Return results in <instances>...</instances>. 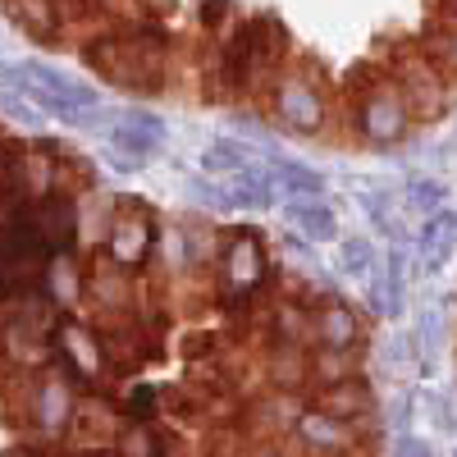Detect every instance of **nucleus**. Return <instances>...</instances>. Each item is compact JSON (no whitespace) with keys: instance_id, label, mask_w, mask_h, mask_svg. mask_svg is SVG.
<instances>
[{"instance_id":"1","label":"nucleus","mask_w":457,"mask_h":457,"mask_svg":"<svg viewBox=\"0 0 457 457\" xmlns=\"http://www.w3.org/2000/svg\"><path fill=\"white\" fill-rule=\"evenodd\" d=\"M79 55L114 92L161 96L174 73V32L165 28V19L114 14L110 23L83 32Z\"/></svg>"},{"instance_id":"2","label":"nucleus","mask_w":457,"mask_h":457,"mask_svg":"<svg viewBox=\"0 0 457 457\" xmlns=\"http://www.w3.org/2000/svg\"><path fill=\"white\" fill-rule=\"evenodd\" d=\"M348 124L361 146H398L411 133V105L385 64H357L348 83Z\"/></svg>"},{"instance_id":"3","label":"nucleus","mask_w":457,"mask_h":457,"mask_svg":"<svg viewBox=\"0 0 457 457\" xmlns=\"http://www.w3.org/2000/svg\"><path fill=\"white\" fill-rule=\"evenodd\" d=\"M211 275H215L220 307L224 312H247L252 302L261 297L265 279H270V247H265L261 228H252V224L220 228Z\"/></svg>"},{"instance_id":"4","label":"nucleus","mask_w":457,"mask_h":457,"mask_svg":"<svg viewBox=\"0 0 457 457\" xmlns=\"http://www.w3.org/2000/svg\"><path fill=\"white\" fill-rule=\"evenodd\" d=\"M270 114L284 133L320 137L329 129V73H325V64L312 55H302L297 64L288 60L270 83Z\"/></svg>"},{"instance_id":"5","label":"nucleus","mask_w":457,"mask_h":457,"mask_svg":"<svg viewBox=\"0 0 457 457\" xmlns=\"http://www.w3.org/2000/svg\"><path fill=\"white\" fill-rule=\"evenodd\" d=\"M379 64L394 73V83H398V92L407 96L416 124L444 120V110L453 105V79H448V73H444L421 46H416V37H411V42H403V46H389L385 55H379Z\"/></svg>"},{"instance_id":"6","label":"nucleus","mask_w":457,"mask_h":457,"mask_svg":"<svg viewBox=\"0 0 457 457\" xmlns=\"http://www.w3.org/2000/svg\"><path fill=\"white\" fill-rule=\"evenodd\" d=\"M156 234H161V220L151 215L142 202H120L110 215H105V238H101V252L124 265V270L142 275L146 261L156 256Z\"/></svg>"},{"instance_id":"7","label":"nucleus","mask_w":457,"mask_h":457,"mask_svg":"<svg viewBox=\"0 0 457 457\" xmlns=\"http://www.w3.org/2000/svg\"><path fill=\"white\" fill-rule=\"evenodd\" d=\"M73 403H79V394H73L69 375H60V370H37L28 379V389H23V416H28V426L42 439L69 435Z\"/></svg>"},{"instance_id":"8","label":"nucleus","mask_w":457,"mask_h":457,"mask_svg":"<svg viewBox=\"0 0 457 457\" xmlns=\"http://www.w3.org/2000/svg\"><path fill=\"white\" fill-rule=\"evenodd\" d=\"M83 302H92L101 316H137V275L96 247L83 265Z\"/></svg>"},{"instance_id":"9","label":"nucleus","mask_w":457,"mask_h":457,"mask_svg":"<svg viewBox=\"0 0 457 457\" xmlns=\"http://www.w3.org/2000/svg\"><path fill=\"white\" fill-rule=\"evenodd\" d=\"M105 142H110V165L142 170L146 156H156L165 146V120H156V114H146V110H129L105 129Z\"/></svg>"},{"instance_id":"10","label":"nucleus","mask_w":457,"mask_h":457,"mask_svg":"<svg viewBox=\"0 0 457 457\" xmlns=\"http://www.w3.org/2000/svg\"><path fill=\"white\" fill-rule=\"evenodd\" d=\"M288 435L312 457H348L361 444V421H343V416H329L320 407H302Z\"/></svg>"},{"instance_id":"11","label":"nucleus","mask_w":457,"mask_h":457,"mask_svg":"<svg viewBox=\"0 0 457 457\" xmlns=\"http://www.w3.org/2000/svg\"><path fill=\"white\" fill-rule=\"evenodd\" d=\"M32 215V234L42 238L46 252H69L73 238H79V224H83V211H79V197L64 193V187H55V193L37 197L28 206Z\"/></svg>"},{"instance_id":"12","label":"nucleus","mask_w":457,"mask_h":457,"mask_svg":"<svg viewBox=\"0 0 457 457\" xmlns=\"http://www.w3.org/2000/svg\"><path fill=\"white\" fill-rule=\"evenodd\" d=\"M55 348H60L64 366L73 370V379H83V385H101V379H105V370H110V366H105L101 334H96L92 325L64 316V320L55 325Z\"/></svg>"},{"instance_id":"13","label":"nucleus","mask_w":457,"mask_h":457,"mask_svg":"<svg viewBox=\"0 0 457 457\" xmlns=\"http://www.w3.org/2000/svg\"><path fill=\"white\" fill-rule=\"evenodd\" d=\"M312 343L316 348H353L361 343V316L338 293H325L312 302Z\"/></svg>"},{"instance_id":"14","label":"nucleus","mask_w":457,"mask_h":457,"mask_svg":"<svg viewBox=\"0 0 457 457\" xmlns=\"http://www.w3.org/2000/svg\"><path fill=\"white\" fill-rule=\"evenodd\" d=\"M312 407H320L329 416H343V421H366V416H375V389H370V379L357 370V375L334 379V385H320Z\"/></svg>"},{"instance_id":"15","label":"nucleus","mask_w":457,"mask_h":457,"mask_svg":"<svg viewBox=\"0 0 457 457\" xmlns=\"http://www.w3.org/2000/svg\"><path fill=\"white\" fill-rule=\"evenodd\" d=\"M37 293H42L51 307L73 312L83 302V265L73 261V252H51L42 261V275H37Z\"/></svg>"},{"instance_id":"16","label":"nucleus","mask_w":457,"mask_h":457,"mask_svg":"<svg viewBox=\"0 0 457 457\" xmlns=\"http://www.w3.org/2000/svg\"><path fill=\"white\" fill-rule=\"evenodd\" d=\"M5 5V14H10V23L23 32V37H32V42H42V46H55V42H64V19H60V10H55V0H0Z\"/></svg>"},{"instance_id":"17","label":"nucleus","mask_w":457,"mask_h":457,"mask_svg":"<svg viewBox=\"0 0 457 457\" xmlns=\"http://www.w3.org/2000/svg\"><path fill=\"white\" fill-rule=\"evenodd\" d=\"M453 247H457V215L439 206V211H430L421 220V228H416V261H421L426 275H435L439 265L453 256Z\"/></svg>"},{"instance_id":"18","label":"nucleus","mask_w":457,"mask_h":457,"mask_svg":"<svg viewBox=\"0 0 457 457\" xmlns=\"http://www.w3.org/2000/svg\"><path fill=\"white\" fill-rule=\"evenodd\" d=\"M110 453H114V457H174V439L165 435V426L129 421V426L114 430Z\"/></svg>"},{"instance_id":"19","label":"nucleus","mask_w":457,"mask_h":457,"mask_svg":"<svg viewBox=\"0 0 457 457\" xmlns=\"http://www.w3.org/2000/svg\"><path fill=\"white\" fill-rule=\"evenodd\" d=\"M270 343L284 348H312V307L297 297H279L270 312Z\"/></svg>"},{"instance_id":"20","label":"nucleus","mask_w":457,"mask_h":457,"mask_svg":"<svg viewBox=\"0 0 457 457\" xmlns=\"http://www.w3.org/2000/svg\"><path fill=\"white\" fill-rule=\"evenodd\" d=\"M416 46L457 83V14H430L421 37H416Z\"/></svg>"},{"instance_id":"21","label":"nucleus","mask_w":457,"mask_h":457,"mask_svg":"<svg viewBox=\"0 0 457 457\" xmlns=\"http://www.w3.org/2000/svg\"><path fill=\"white\" fill-rule=\"evenodd\" d=\"M270 183H275V193H288L293 202H312L325 193V179L312 165L288 161V156H270Z\"/></svg>"},{"instance_id":"22","label":"nucleus","mask_w":457,"mask_h":457,"mask_svg":"<svg viewBox=\"0 0 457 457\" xmlns=\"http://www.w3.org/2000/svg\"><path fill=\"white\" fill-rule=\"evenodd\" d=\"M288 220H293V228H297L302 243H334V238H338V215H334L320 197H312V202H288Z\"/></svg>"},{"instance_id":"23","label":"nucleus","mask_w":457,"mask_h":457,"mask_svg":"<svg viewBox=\"0 0 457 457\" xmlns=\"http://www.w3.org/2000/svg\"><path fill=\"white\" fill-rule=\"evenodd\" d=\"M55 10L64 19V32H92L120 14V0H55Z\"/></svg>"},{"instance_id":"24","label":"nucleus","mask_w":457,"mask_h":457,"mask_svg":"<svg viewBox=\"0 0 457 457\" xmlns=\"http://www.w3.org/2000/svg\"><path fill=\"white\" fill-rule=\"evenodd\" d=\"M243 165H252V146L238 142V137H215L202 151V170L211 179H228V174H238Z\"/></svg>"},{"instance_id":"25","label":"nucleus","mask_w":457,"mask_h":457,"mask_svg":"<svg viewBox=\"0 0 457 457\" xmlns=\"http://www.w3.org/2000/svg\"><path fill=\"white\" fill-rule=\"evenodd\" d=\"M307 375L316 379V385H334V379H343V375H357V353L353 348H316L312 343Z\"/></svg>"},{"instance_id":"26","label":"nucleus","mask_w":457,"mask_h":457,"mask_svg":"<svg viewBox=\"0 0 457 457\" xmlns=\"http://www.w3.org/2000/svg\"><path fill=\"white\" fill-rule=\"evenodd\" d=\"M338 270L353 279H375L379 275V247L370 238H338Z\"/></svg>"},{"instance_id":"27","label":"nucleus","mask_w":457,"mask_h":457,"mask_svg":"<svg viewBox=\"0 0 457 457\" xmlns=\"http://www.w3.org/2000/svg\"><path fill=\"white\" fill-rule=\"evenodd\" d=\"M265 366H270L275 389H293L297 394V385L307 379V348H284V343H275Z\"/></svg>"},{"instance_id":"28","label":"nucleus","mask_w":457,"mask_h":457,"mask_svg":"<svg viewBox=\"0 0 457 457\" xmlns=\"http://www.w3.org/2000/svg\"><path fill=\"white\" fill-rule=\"evenodd\" d=\"M439 206H444V183H435V179H416V183H407V187H403V197H398V211L411 215V220H426V215L439 211Z\"/></svg>"},{"instance_id":"29","label":"nucleus","mask_w":457,"mask_h":457,"mask_svg":"<svg viewBox=\"0 0 457 457\" xmlns=\"http://www.w3.org/2000/svg\"><path fill=\"white\" fill-rule=\"evenodd\" d=\"M0 114H5L10 124H19V129H28V133H42V110H37L23 92H14V87H5L0 92Z\"/></svg>"},{"instance_id":"30","label":"nucleus","mask_w":457,"mask_h":457,"mask_svg":"<svg viewBox=\"0 0 457 457\" xmlns=\"http://www.w3.org/2000/svg\"><path fill=\"white\" fill-rule=\"evenodd\" d=\"M197 23H202V32L215 42V37L234 23V5H228V0H202V5H197Z\"/></svg>"},{"instance_id":"31","label":"nucleus","mask_w":457,"mask_h":457,"mask_svg":"<svg viewBox=\"0 0 457 457\" xmlns=\"http://www.w3.org/2000/svg\"><path fill=\"white\" fill-rule=\"evenodd\" d=\"M179 348H183V357L187 361H202V357H215L220 348H224V343H220V334H183V343H179Z\"/></svg>"},{"instance_id":"32","label":"nucleus","mask_w":457,"mask_h":457,"mask_svg":"<svg viewBox=\"0 0 457 457\" xmlns=\"http://www.w3.org/2000/svg\"><path fill=\"white\" fill-rule=\"evenodd\" d=\"M398 457H435V448L421 439V435H407V430H398V448H394Z\"/></svg>"},{"instance_id":"33","label":"nucleus","mask_w":457,"mask_h":457,"mask_svg":"<svg viewBox=\"0 0 457 457\" xmlns=\"http://www.w3.org/2000/svg\"><path fill=\"white\" fill-rule=\"evenodd\" d=\"M5 457H46V453H32V448H14V453H5Z\"/></svg>"},{"instance_id":"34","label":"nucleus","mask_w":457,"mask_h":457,"mask_svg":"<svg viewBox=\"0 0 457 457\" xmlns=\"http://www.w3.org/2000/svg\"><path fill=\"white\" fill-rule=\"evenodd\" d=\"M87 457H114V453H101V448H96V453H87Z\"/></svg>"}]
</instances>
